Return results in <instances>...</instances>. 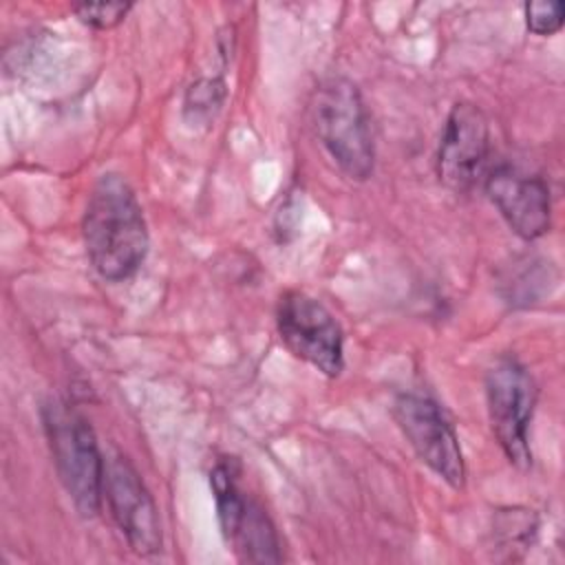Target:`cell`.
<instances>
[{
  "label": "cell",
  "instance_id": "9",
  "mask_svg": "<svg viewBox=\"0 0 565 565\" xmlns=\"http://www.w3.org/2000/svg\"><path fill=\"white\" fill-rule=\"evenodd\" d=\"M490 157V126L486 115L468 102L450 108L437 150V174L455 192L470 190L481 177Z\"/></svg>",
  "mask_w": 565,
  "mask_h": 565
},
{
  "label": "cell",
  "instance_id": "7",
  "mask_svg": "<svg viewBox=\"0 0 565 565\" xmlns=\"http://www.w3.org/2000/svg\"><path fill=\"white\" fill-rule=\"evenodd\" d=\"M393 417L419 461L450 488H463V452L444 408L428 395L399 393L393 402Z\"/></svg>",
  "mask_w": 565,
  "mask_h": 565
},
{
  "label": "cell",
  "instance_id": "13",
  "mask_svg": "<svg viewBox=\"0 0 565 565\" xmlns=\"http://www.w3.org/2000/svg\"><path fill=\"white\" fill-rule=\"evenodd\" d=\"M130 2H79L71 11L75 18L93 29H113L130 13Z\"/></svg>",
  "mask_w": 565,
  "mask_h": 565
},
{
  "label": "cell",
  "instance_id": "11",
  "mask_svg": "<svg viewBox=\"0 0 565 565\" xmlns=\"http://www.w3.org/2000/svg\"><path fill=\"white\" fill-rule=\"evenodd\" d=\"M225 82L221 77H199L183 97V119L190 126H210L225 102Z\"/></svg>",
  "mask_w": 565,
  "mask_h": 565
},
{
  "label": "cell",
  "instance_id": "6",
  "mask_svg": "<svg viewBox=\"0 0 565 565\" xmlns=\"http://www.w3.org/2000/svg\"><path fill=\"white\" fill-rule=\"evenodd\" d=\"M210 486L216 501L221 532L245 563H278L282 561L276 527L265 508L241 490L236 472L230 463L218 461L210 472Z\"/></svg>",
  "mask_w": 565,
  "mask_h": 565
},
{
  "label": "cell",
  "instance_id": "1",
  "mask_svg": "<svg viewBox=\"0 0 565 565\" xmlns=\"http://www.w3.org/2000/svg\"><path fill=\"white\" fill-rule=\"evenodd\" d=\"M82 236L93 269L108 282L137 274L146 260L150 234L141 203L130 183L117 174H102L86 201Z\"/></svg>",
  "mask_w": 565,
  "mask_h": 565
},
{
  "label": "cell",
  "instance_id": "10",
  "mask_svg": "<svg viewBox=\"0 0 565 565\" xmlns=\"http://www.w3.org/2000/svg\"><path fill=\"white\" fill-rule=\"evenodd\" d=\"M483 188L510 230L523 241H536L550 232L552 199L541 174L501 163L486 172Z\"/></svg>",
  "mask_w": 565,
  "mask_h": 565
},
{
  "label": "cell",
  "instance_id": "4",
  "mask_svg": "<svg viewBox=\"0 0 565 565\" xmlns=\"http://www.w3.org/2000/svg\"><path fill=\"white\" fill-rule=\"evenodd\" d=\"M536 382L514 355H501L486 373V402L492 433L512 466H532L530 424L536 406Z\"/></svg>",
  "mask_w": 565,
  "mask_h": 565
},
{
  "label": "cell",
  "instance_id": "3",
  "mask_svg": "<svg viewBox=\"0 0 565 565\" xmlns=\"http://www.w3.org/2000/svg\"><path fill=\"white\" fill-rule=\"evenodd\" d=\"M42 426L57 477L82 516H95L104 501L106 459L88 419L62 399L42 406Z\"/></svg>",
  "mask_w": 565,
  "mask_h": 565
},
{
  "label": "cell",
  "instance_id": "12",
  "mask_svg": "<svg viewBox=\"0 0 565 565\" xmlns=\"http://www.w3.org/2000/svg\"><path fill=\"white\" fill-rule=\"evenodd\" d=\"M525 26L534 35H554L563 29L565 7L558 0H532L523 4Z\"/></svg>",
  "mask_w": 565,
  "mask_h": 565
},
{
  "label": "cell",
  "instance_id": "2",
  "mask_svg": "<svg viewBox=\"0 0 565 565\" xmlns=\"http://www.w3.org/2000/svg\"><path fill=\"white\" fill-rule=\"evenodd\" d=\"M311 124L320 146L351 181H366L375 166L371 115L360 88L347 77H327L311 97Z\"/></svg>",
  "mask_w": 565,
  "mask_h": 565
},
{
  "label": "cell",
  "instance_id": "8",
  "mask_svg": "<svg viewBox=\"0 0 565 565\" xmlns=\"http://www.w3.org/2000/svg\"><path fill=\"white\" fill-rule=\"evenodd\" d=\"M104 499L113 521L135 554L152 556L161 550L159 508L137 468L119 452L106 459Z\"/></svg>",
  "mask_w": 565,
  "mask_h": 565
},
{
  "label": "cell",
  "instance_id": "5",
  "mask_svg": "<svg viewBox=\"0 0 565 565\" xmlns=\"http://www.w3.org/2000/svg\"><path fill=\"white\" fill-rule=\"evenodd\" d=\"M276 329L291 355L327 377L344 369V333L335 316L305 291H285L276 307Z\"/></svg>",
  "mask_w": 565,
  "mask_h": 565
}]
</instances>
